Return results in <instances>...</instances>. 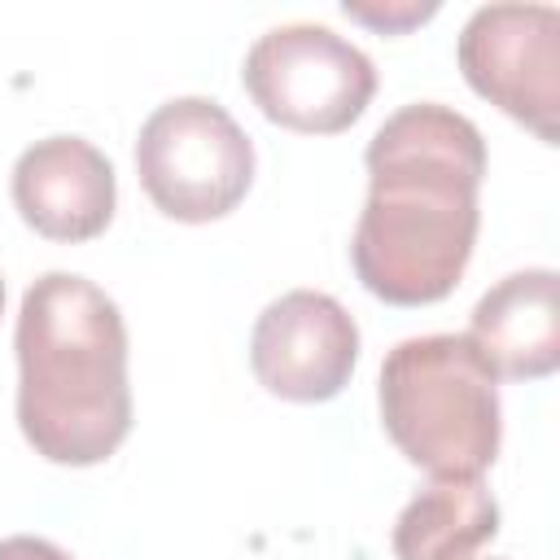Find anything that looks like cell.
Segmentation results:
<instances>
[{
	"instance_id": "10",
	"label": "cell",
	"mask_w": 560,
	"mask_h": 560,
	"mask_svg": "<svg viewBox=\"0 0 560 560\" xmlns=\"http://www.w3.org/2000/svg\"><path fill=\"white\" fill-rule=\"evenodd\" d=\"M499 534V503L481 477H433L394 521L398 560H472Z\"/></svg>"
},
{
	"instance_id": "6",
	"label": "cell",
	"mask_w": 560,
	"mask_h": 560,
	"mask_svg": "<svg viewBox=\"0 0 560 560\" xmlns=\"http://www.w3.org/2000/svg\"><path fill=\"white\" fill-rule=\"evenodd\" d=\"M455 57L477 96L542 144L560 140V13L551 4H481L464 22Z\"/></svg>"
},
{
	"instance_id": "4",
	"label": "cell",
	"mask_w": 560,
	"mask_h": 560,
	"mask_svg": "<svg viewBox=\"0 0 560 560\" xmlns=\"http://www.w3.org/2000/svg\"><path fill=\"white\" fill-rule=\"evenodd\" d=\"M136 175L149 201L179 223L232 214L254 184V144L210 96L158 105L136 136Z\"/></svg>"
},
{
	"instance_id": "3",
	"label": "cell",
	"mask_w": 560,
	"mask_h": 560,
	"mask_svg": "<svg viewBox=\"0 0 560 560\" xmlns=\"http://www.w3.org/2000/svg\"><path fill=\"white\" fill-rule=\"evenodd\" d=\"M381 424L407 464L433 477H481L503 438L499 376L468 332L398 341L381 363Z\"/></svg>"
},
{
	"instance_id": "8",
	"label": "cell",
	"mask_w": 560,
	"mask_h": 560,
	"mask_svg": "<svg viewBox=\"0 0 560 560\" xmlns=\"http://www.w3.org/2000/svg\"><path fill=\"white\" fill-rule=\"evenodd\" d=\"M118 201L109 158L83 136H48L13 162V206L44 241L79 245L109 228Z\"/></svg>"
},
{
	"instance_id": "12",
	"label": "cell",
	"mask_w": 560,
	"mask_h": 560,
	"mask_svg": "<svg viewBox=\"0 0 560 560\" xmlns=\"http://www.w3.org/2000/svg\"><path fill=\"white\" fill-rule=\"evenodd\" d=\"M0 560H70V551L35 534H13V538H0Z\"/></svg>"
},
{
	"instance_id": "5",
	"label": "cell",
	"mask_w": 560,
	"mask_h": 560,
	"mask_svg": "<svg viewBox=\"0 0 560 560\" xmlns=\"http://www.w3.org/2000/svg\"><path fill=\"white\" fill-rule=\"evenodd\" d=\"M241 83L262 118L302 136H337L368 109L376 66L319 22H284L249 44Z\"/></svg>"
},
{
	"instance_id": "7",
	"label": "cell",
	"mask_w": 560,
	"mask_h": 560,
	"mask_svg": "<svg viewBox=\"0 0 560 560\" xmlns=\"http://www.w3.org/2000/svg\"><path fill=\"white\" fill-rule=\"evenodd\" d=\"M359 363L354 315L319 293L289 289L262 306L249 332V368L258 385L284 402H328L350 385Z\"/></svg>"
},
{
	"instance_id": "13",
	"label": "cell",
	"mask_w": 560,
	"mask_h": 560,
	"mask_svg": "<svg viewBox=\"0 0 560 560\" xmlns=\"http://www.w3.org/2000/svg\"><path fill=\"white\" fill-rule=\"evenodd\" d=\"M0 311H4V280H0Z\"/></svg>"
},
{
	"instance_id": "11",
	"label": "cell",
	"mask_w": 560,
	"mask_h": 560,
	"mask_svg": "<svg viewBox=\"0 0 560 560\" xmlns=\"http://www.w3.org/2000/svg\"><path fill=\"white\" fill-rule=\"evenodd\" d=\"M346 18L372 26V31H385V35H398V31H411L420 22H429L438 13V4H416V0H398V4H363V0H346L341 4Z\"/></svg>"
},
{
	"instance_id": "1",
	"label": "cell",
	"mask_w": 560,
	"mask_h": 560,
	"mask_svg": "<svg viewBox=\"0 0 560 560\" xmlns=\"http://www.w3.org/2000/svg\"><path fill=\"white\" fill-rule=\"evenodd\" d=\"M368 201L350 262L359 284L389 306L442 302L477 245V192L486 140L472 118L416 101L394 109L368 140Z\"/></svg>"
},
{
	"instance_id": "2",
	"label": "cell",
	"mask_w": 560,
	"mask_h": 560,
	"mask_svg": "<svg viewBox=\"0 0 560 560\" xmlns=\"http://www.w3.org/2000/svg\"><path fill=\"white\" fill-rule=\"evenodd\" d=\"M18 424L48 464L88 468L131 433L127 324L74 271H44L18 311Z\"/></svg>"
},
{
	"instance_id": "9",
	"label": "cell",
	"mask_w": 560,
	"mask_h": 560,
	"mask_svg": "<svg viewBox=\"0 0 560 560\" xmlns=\"http://www.w3.org/2000/svg\"><path fill=\"white\" fill-rule=\"evenodd\" d=\"M468 341L508 381H538L560 368V276L529 267L503 276L472 306Z\"/></svg>"
}]
</instances>
